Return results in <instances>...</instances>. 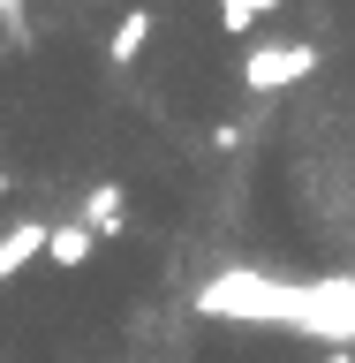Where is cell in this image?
<instances>
[{
  "mask_svg": "<svg viewBox=\"0 0 355 363\" xmlns=\"http://www.w3.org/2000/svg\"><path fill=\"white\" fill-rule=\"evenodd\" d=\"M212 16H220V30H227V38H249L265 16H280V0H220Z\"/></svg>",
  "mask_w": 355,
  "mask_h": 363,
  "instance_id": "277c9868",
  "label": "cell"
},
{
  "mask_svg": "<svg viewBox=\"0 0 355 363\" xmlns=\"http://www.w3.org/2000/svg\"><path fill=\"white\" fill-rule=\"evenodd\" d=\"M144 45H152V8H129V16L106 30V61L129 68V61H144Z\"/></svg>",
  "mask_w": 355,
  "mask_h": 363,
  "instance_id": "3957f363",
  "label": "cell"
},
{
  "mask_svg": "<svg viewBox=\"0 0 355 363\" xmlns=\"http://www.w3.org/2000/svg\"><path fill=\"white\" fill-rule=\"evenodd\" d=\"M45 257H53L61 272H76V265L91 257V235H84L76 220H68V227H45Z\"/></svg>",
  "mask_w": 355,
  "mask_h": 363,
  "instance_id": "5b68a950",
  "label": "cell"
},
{
  "mask_svg": "<svg viewBox=\"0 0 355 363\" xmlns=\"http://www.w3.org/2000/svg\"><path fill=\"white\" fill-rule=\"evenodd\" d=\"M30 257H45V220H16L0 235V280H16Z\"/></svg>",
  "mask_w": 355,
  "mask_h": 363,
  "instance_id": "7a4b0ae2",
  "label": "cell"
},
{
  "mask_svg": "<svg viewBox=\"0 0 355 363\" xmlns=\"http://www.w3.org/2000/svg\"><path fill=\"white\" fill-rule=\"evenodd\" d=\"M325 363H355V356H348V348H333V356H325Z\"/></svg>",
  "mask_w": 355,
  "mask_h": 363,
  "instance_id": "8992f818",
  "label": "cell"
},
{
  "mask_svg": "<svg viewBox=\"0 0 355 363\" xmlns=\"http://www.w3.org/2000/svg\"><path fill=\"white\" fill-rule=\"evenodd\" d=\"M317 61H325V45H303V38L249 45L242 53V84L249 91H288V84H303V76H317Z\"/></svg>",
  "mask_w": 355,
  "mask_h": 363,
  "instance_id": "6da1fadb",
  "label": "cell"
}]
</instances>
